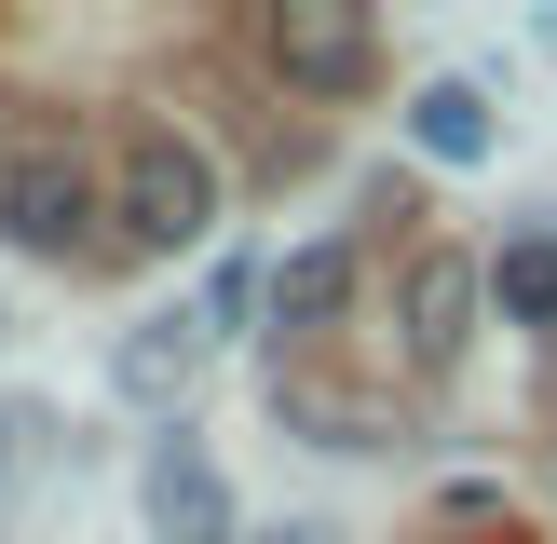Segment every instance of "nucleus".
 <instances>
[{
  "mask_svg": "<svg viewBox=\"0 0 557 544\" xmlns=\"http://www.w3.org/2000/svg\"><path fill=\"white\" fill-rule=\"evenodd\" d=\"M109 218H123V245H150V259H177V245L218 232V163L190 150L177 123H136L123 163H109Z\"/></svg>",
  "mask_w": 557,
  "mask_h": 544,
  "instance_id": "obj_1",
  "label": "nucleus"
},
{
  "mask_svg": "<svg viewBox=\"0 0 557 544\" xmlns=\"http://www.w3.org/2000/svg\"><path fill=\"white\" fill-rule=\"evenodd\" d=\"M96 163H82V136H27L14 163H0V245H27V259H69L82 232H96Z\"/></svg>",
  "mask_w": 557,
  "mask_h": 544,
  "instance_id": "obj_2",
  "label": "nucleus"
},
{
  "mask_svg": "<svg viewBox=\"0 0 557 544\" xmlns=\"http://www.w3.org/2000/svg\"><path fill=\"white\" fill-rule=\"evenodd\" d=\"M259 54H272L286 96H368V82H381V27L354 14V0H272Z\"/></svg>",
  "mask_w": 557,
  "mask_h": 544,
  "instance_id": "obj_3",
  "label": "nucleus"
},
{
  "mask_svg": "<svg viewBox=\"0 0 557 544\" xmlns=\"http://www.w3.org/2000/svg\"><path fill=\"white\" fill-rule=\"evenodd\" d=\"M476 299H490V272L476 259H449V245H422L408 259V368H462V341H476Z\"/></svg>",
  "mask_w": 557,
  "mask_h": 544,
  "instance_id": "obj_4",
  "label": "nucleus"
},
{
  "mask_svg": "<svg viewBox=\"0 0 557 544\" xmlns=\"http://www.w3.org/2000/svg\"><path fill=\"white\" fill-rule=\"evenodd\" d=\"M150 544H232V477L205 462V435L150 449Z\"/></svg>",
  "mask_w": 557,
  "mask_h": 544,
  "instance_id": "obj_5",
  "label": "nucleus"
},
{
  "mask_svg": "<svg viewBox=\"0 0 557 544\" xmlns=\"http://www.w3.org/2000/svg\"><path fill=\"white\" fill-rule=\"evenodd\" d=\"M354 286H368V259H354L341 232H326V245H286V259H272V326H286V341H326V326L354 313Z\"/></svg>",
  "mask_w": 557,
  "mask_h": 544,
  "instance_id": "obj_6",
  "label": "nucleus"
},
{
  "mask_svg": "<svg viewBox=\"0 0 557 544\" xmlns=\"http://www.w3.org/2000/svg\"><path fill=\"white\" fill-rule=\"evenodd\" d=\"M272 422H299L313 449H368V435H381V408L354 395V381H313V368H272Z\"/></svg>",
  "mask_w": 557,
  "mask_h": 544,
  "instance_id": "obj_7",
  "label": "nucleus"
},
{
  "mask_svg": "<svg viewBox=\"0 0 557 544\" xmlns=\"http://www.w3.org/2000/svg\"><path fill=\"white\" fill-rule=\"evenodd\" d=\"M408 136H422L435 163H490V96L476 82H422V96H408Z\"/></svg>",
  "mask_w": 557,
  "mask_h": 544,
  "instance_id": "obj_8",
  "label": "nucleus"
},
{
  "mask_svg": "<svg viewBox=\"0 0 557 544\" xmlns=\"http://www.w3.org/2000/svg\"><path fill=\"white\" fill-rule=\"evenodd\" d=\"M190 368H205V326H177V313H163V326H136V341H123V395H136V408H163V395H177Z\"/></svg>",
  "mask_w": 557,
  "mask_h": 544,
  "instance_id": "obj_9",
  "label": "nucleus"
},
{
  "mask_svg": "<svg viewBox=\"0 0 557 544\" xmlns=\"http://www.w3.org/2000/svg\"><path fill=\"white\" fill-rule=\"evenodd\" d=\"M490 299H504V326H557V232L504 245V259H490Z\"/></svg>",
  "mask_w": 557,
  "mask_h": 544,
  "instance_id": "obj_10",
  "label": "nucleus"
},
{
  "mask_svg": "<svg viewBox=\"0 0 557 544\" xmlns=\"http://www.w3.org/2000/svg\"><path fill=\"white\" fill-rule=\"evenodd\" d=\"M286 544H326V531H286Z\"/></svg>",
  "mask_w": 557,
  "mask_h": 544,
  "instance_id": "obj_11",
  "label": "nucleus"
},
{
  "mask_svg": "<svg viewBox=\"0 0 557 544\" xmlns=\"http://www.w3.org/2000/svg\"><path fill=\"white\" fill-rule=\"evenodd\" d=\"M435 544H462V531H435Z\"/></svg>",
  "mask_w": 557,
  "mask_h": 544,
  "instance_id": "obj_12",
  "label": "nucleus"
}]
</instances>
